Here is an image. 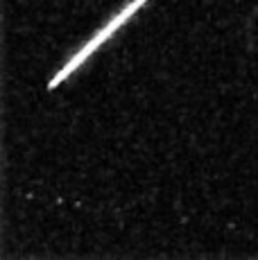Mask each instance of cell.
<instances>
[{"instance_id": "obj_1", "label": "cell", "mask_w": 258, "mask_h": 260, "mask_svg": "<svg viewBox=\"0 0 258 260\" xmlns=\"http://www.w3.org/2000/svg\"><path fill=\"white\" fill-rule=\"evenodd\" d=\"M145 3H147V0H134V3L125 5V7H122L120 12H118L116 16L111 18V21H107V23H104L102 27L98 29L95 34H93V39H88V41H86V43H84V46H82V50H79V52H75V54H73L71 59H68L66 63H63V68H61V71H59V73H57V75H54V77H52V82H50V88H54V86H57V84H61L63 79H66V77H71V75L75 73L77 68L82 66V63L86 61V59L91 57V54H93V52H95L98 48L102 46V43H107L109 39H111L113 34H116L118 29H120L122 25H125V23L129 21V18H132L134 14H136L138 9H141V5H145Z\"/></svg>"}]
</instances>
